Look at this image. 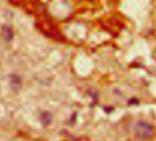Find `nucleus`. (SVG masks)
<instances>
[{
    "mask_svg": "<svg viewBox=\"0 0 156 141\" xmlns=\"http://www.w3.org/2000/svg\"><path fill=\"white\" fill-rule=\"evenodd\" d=\"M153 132L152 128H150V126L145 125V124H139V126L136 128V133L139 137L141 138H147L149 137Z\"/></svg>",
    "mask_w": 156,
    "mask_h": 141,
    "instance_id": "f257e3e1",
    "label": "nucleus"
},
{
    "mask_svg": "<svg viewBox=\"0 0 156 141\" xmlns=\"http://www.w3.org/2000/svg\"><path fill=\"white\" fill-rule=\"evenodd\" d=\"M2 35H3V38L7 41H10L13 39V32L11 28H8L7 26H4L2 28Z\"/></svg>",
    "mask_w": 156,
    "mask_h": 141,
    "instance_id": "f03ea898",
    "label": "nucleus"
},
{
    "mask_svg": "<svg viewBox=\"0 0 156 141\" xmlns=\"http://www.w3.org/2000/svg\"><path fill=\"white\" fill-rule=\"evenodd\" d=\"M41 120H42V123L45 126H48L51 122V115L49 113H48V112L43 113L42 116H41Z\"/></svg>",
    "mask_w": 156,
    "mask_h": 141,
    "instance_id": "7ed1b4c3",
    "label": "nucleus"
},
{
    "mask_svg": "<svg viewBox=\"0 0 156 141\" xmlns=\"http://www.w3.org/2000/svg\"><path fill=\"white\" fill-rule=\"evenodd\" d=\"M11 84L14 86V88H16V86H17V88H19L20 85H21V81H20V79L18 77L13 76L12 79H11Z\"/></svg>",
    "mask_w": 156,
    "mask_h": 141,
    "instance_id": "20e7f679",
    "label": "nucleus"
}]
</instances>
